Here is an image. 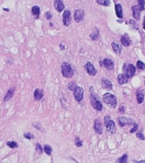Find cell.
Masks as SVG:
<instances>
[{
    "mask_svg": "<svg viewBox=\"0 0 145 163\" xmlns=\"http://www.w3.org/2000/svg\"><path fill=\"white\" fill-rule=\"evenodd\" d=\"M93 87L90 88V93H91V94H90V101H91V105H92V106H93L96 111H102V109H103V105H102V103L100 102L99 98L98 97V95L93 92Z\"/></svg>",
    "mask_w": 145,
    "mask_h": 163,
    "instance_id": "1",
    "label": "cell"
},
{
    "mask_svg": "<svg viewBox=\"0 0 145 163\" xmlns=\"http://www.w3.org/2000/svg\"><path fill=\"white\" fill-rule=\"evenodd\" d=\"M61 73L65 78H71L74 76V71L71 65L68 62H63L61 64Z\"/></svg>",
    "mask_w": 145,
    "mask_h": 163,
    "instance_id": "2",
    "label": "cell"
},
{
    "mask_svg": "<svg viewBox=\"0 0 145 163\" xmlns=\"http://www.w3.org/2000/svg\"><path fill=\"white\" fill-rule=\"evenodd\" d=\"M103 100H104V102H105V104H107L110 108L115 109L117 106V99L114 94L106 93L103 96Z\"/></svg>",
    "mask_w": 145,
    "mask_h": 163,
    "instance_id": "3",
    "label": "cell"
},
{
    "mask_svg": "<svg viewBox=\"0 0 145 163\" xmlns=\"http://www.w3.org/2000/svg\"><path fill=\"white\" fill-rule=\"evenodd\" d=\"M73 95L75 99L77 102H81L83 99V95H84V90L82 88H81L79 86H77L76 88V89L73 91Z\"/></svg>",
    "mask_w": 145,
    "mask_h": 163,
    "instance_id": "4",
    "label": "cell"
},
{
    "mask_svg": "<svg viewBox=\"0 0 145 163\" xmlns=\"http://www.w3.org/2000/svg\"><path fill=\"white\" fill-rule=\"evenodd\" d=\"M124 72L126 73V76L127 77H132L134 74L136 73V68L135 66L132 64H128V65H124Z\"/></svg>",
    "mask_w": 145,
    "mask_h": 163,
    "instance_id": "5",
    "label": "cell"
},
{
    "mask_svg": "<svg viewBox=\"0 0 145 163\" xmlns=\"http://www.w3.org/2000/svg\"><path fill=\"white\" fill-rule=\"evenodd\" d=\"M62 19H63V24L64 26H69L71 25V13L69 9L64 10Z\"/></svg>",
    "mask_w": 145,
    "mask_h": 163,
    "instance_id": "6",
    "label": "cell"
},
{
    "mask_svg": "<svg viewBox=\"0 0 145 163\" xmlns=\"http://www.w3.org/2000/svg\"><path fill=\"white\" fill-rule=\"evenodd\" d=\"M85 12L83 9H76L74 12V19L76 22H81L83 21Z\"/></svg>",
    "mask_w": 145,
    "mask_h": 163,
    "instance_id": "7",
    "label": "cell"
},
{
    "mask_svg": "<svg viewBox=\"0 0 145 163\" xmlns=\"http://www.w3.org/2000/svg\"><path fill=\"white\" fill-rule=\"evenodd\" d=\"M85 69L87 71V72L89 76L94 77L97 74V70L95 69V67L93 66V65L91 62H87L85 65Z\"/></svg>",
    "mask_w": 145,
    "mask_h": 163,
    "instance_id": "8",
    "label": "cell"
},
{
    "mask_svg": "<svg viewBox=\"0 0 145 163\" xmlns=\"http://www.w3.org/2000/svg\"><path fill=\"white\" fill-rule=\"evenodd\" d=\"M118 122H119V124L121 127H125V126H127L130 124H134V122L132 119L125 117V116H120L118 118Z\"/></svg>",
    "mask_w": 145,
    "mask_h": 163,
    "instance_id": "9",
    "label": "cell"
},
{
    "mask_svg": "<svg viewBox=\"0 0 145 163\" xmlns=\"http://www.w3.org/2000/svg\"><path fill=\"white\" fill-rule=\"evenodd\" d=\"M15 92H16V87H11L9 88L8 90L7 91L4 98V102H8V100H10L11 99L14 97V94H15Z\"/></svg>",
    "mask_w": 145,
    "mask_h": 163,
    "instance_id": "10",
    "label": "cell"
},
{
    "mask_svg": "<svg viewBox=\"0 0 145 163\" xmlns=\"http://www.w3.org/2000/svg\"><path fill=\"white\" fill-rule=\"evenodd\" d=\"M101 85H102V87H103L104 89H105L111 90L113 89L112 82L110 81L109 79L105 78V77H103V78L101 79Z\"/></svg>",
    "mask_w": 145,
    "mask_h": 163,
    "instance_id": "11",
    "label": "cell"
},
{
    "mask_svg": "<svg viewBox=\"0 0 145 163\" xmlns=\"http://www.w3.org/2000/svg\"><path fill=\"white\" fill-rule=\"evenodd\" d=\"M44 94H43V90L40 89H36L33 94V97L35 101H39L42 99L43 98Z\"/></svg>",
    "mask_w": 145,
    "mask_h": 163,
    "instance_id": "12",
    "label": "cell"
},
{
    "mask_svg": "<svg viewBox=\"0 0 145 163\" xmlns=\"http://www.w3.org/2000/svg\"><path fill=\"white\" fill-rule=\"evenodd\" d=\"M105 124V127H106V129L109 133H114L115 132V122L113 120H110L109 122H107Z\"/></svg>",
    "mask_w": 145,
    "mask_h": 163,
    "instance_id": "13",
    "label": "cell"
},
{
    "mask_svg": "<svg viewBox=\"0 0 145 163\" xmlns=\"http://www.w3.org/2000/svg\"><path fill=\"white\" fill-rule=\"evenodd\" d=\"M102 65L105 66L107 70H113L114 69V62H113L110 59H104L103 61H102Z\"/></svg>",
    "mask_w": 145,
    "mask_h": 163,
    "instance_id": "14",
    "label": "cell"
},
{
    "mask_svg": "<svg viewBox=\"0 0 145 163\" xmlns=\"http://www.w3.org/2000/svg\"><path fill=\"white\" fill-rule=\"evenodd\" d=\"M54 9H56V11L59 12V13H61L64 9V3L61 0H56V1H54Z\"/></svg>",
    "mask_w": 145,
    "mask_h": 163,
    "instance_id": "15",
    "label": "cell"
},
{
    "mask_svg": "<svg viewBox=\"0 0 145 163\" xmlns=\"http://www.w3.org/2000/svg\"><path fill=\"white\" fill-rule=\"evenodd\" d=\"M94 131L98 134H102L103 133V128H102V124L98 119H96L94 121Z\"/></svg>",
    "mask_w": 145,
    "mask_h": 163,
    "instance_id": "16",
    "label": "cell"
},
{
    "mask_svg": "<svg viewBox=\"0 0 145 163\" xmlns=\"http://www.w3.org/2000/svg\"><path fill=\"white\" fill-rule=\"evenodd\" d=\"M121 43H122V45L123 46H125V47H128L131 45V39H130V38H129V36L126 33V34H124L122 37H121Z\"/></svg>",
    "mask_w": 145,
    "mask_h": 163,
    "instance_id": "17",
    "label": "cell"
},
{
    "mask_svg": "<svg viewBox=\"0 0 145 163\" xmlns=\"http://www.w3.org/2000/svg\"><path fill=\"white\" fill-rule=\"evenodd\" d=\"M31 11H32V15L33 16H35L36 19H38V18H39V16H40L41 13V9L39 6H37V5L32 6Z\"/></svg>",
    "mask_w": 145,
    "mask_h": 163,
    "instance_id": "18",
    "label": "cell"
},
{
    "mask_svg": "<svg viewBox=\"0 0 145 163\" xmlns=\"http://www.w3.org/2000/svg\"><path fill=\"white\" fill-rule=\"evenodd\" d=\"M117 81L119 82V84H125L128 82V77L125 75V74H119L117 77Z\"/></svg>",
    "mask_w": 145,
    "mask_h": 163,
    "instance_id": "19",
    "label": "cell"
},
{
    "mask_svg": "<svg viewBox=\"0 0 145 163\" xmlns=\"http://www.w3.org/2000/svg\"><path fill=\"white\" fill-rule=\"evenodd\" d=\"M132 14H133V17L136 20H139L140 18V12L141 10L139 9V8L137 7V5H133L132 7Z\"/></svg>",
    "mask_w": 145,
    "mask_h": 163,
    "instance_id": "20",
    "label": "cell"
},
{
    "mask_svg": "<svg viewBox=\"0 0 145 163\" xmlns=\"http://www.w3.org/2000/svg\"><path fill=\"white\" fill-rule=\"evenodd\" d=\"M115 13H116V16L118 18H123V14H122V7H121V4H115Z\"/></svg>",
    "mask_w": 145,
    "mask_h": 163,
    "instance_id": "21",
    "label": "cell"
},
{
    "mask_svg": "<svg viewBox=\"0 0 145 163\" xmlns=\"http://www.w3.org/2000/svg\"><path fill=\"white\" fill-rule=\"evenodd\" d=\"M144 99V94L142 91H137V100L138 104H142Z\"/></svg>",
    "mask_w": 145,
    "mask_h": 163,
    "instance_id": "22",
    "label": "cell"
},
{
    "mask_svg": "<svg viewBox=\"0 0 145 163\" xmlns=\"http://www.w3.org/2000/svg\"><path fill=\"white\" fill-rule=\"evenodd\" d=\"M111 46H112V49L113 50H114V52H115L116 55H120V54H121V49L119 44H117V43H112Z\"/></svg>",
    "mask_w": 145,
    "mask_h": 163,
    "instance_id": "23",
    "label": "cell"
},
{
    "mask_svg": "<svg viewBox=\"0 0 145 163\" xmlns=\"http://www.w3.org/2000/svg\"><path fill=\"white\" fill-rule=\"evenodd\" d=\"M98 38H99V33H98V29L95 28V29H94V32L92 33V34L90 35V38L93 41H96L98 39Z\"/></svg>",
    "mask_w": 145,
    "mask_h": 163,
    "instance_id": "24",
    "label": "cell"
},
{
    "mask_svg": "<svg viewBox=\"0 0 145 163\" xmlns=\"http://www.w3.org/2000/svg\"><path fill=\"white\" fill-rule=\"evenodd\" d=\"M6 145L10 148V149H16L18 148L19 145H18V143L16 142V141H7L6 142Z\"/></svg>",
    "mask_w": 145,
    "mask_h": 163,
    "instance_id": "25",
    "label": "cell"
},
{
    "mask_svg": "<svg viewBox=\"0 0 145 163\" xmlns=\"http://www.w3.org/2000/svg\"><path fill=\"white\" fill-rule=\"evenodd\" d=\"M43 151H44L47 155L50 156V155H52L53 149H52V147L50 146V145H45L43 146Z\"/></svg>",
    "mask_w": 145,
    "mask_h": 163,
    "instance_id": "26",
    "label": "cell"
},
{
    "mask_svg": "<svg viewBox=\"0 0 145 163\" xmlns=\"http://www.w3.org/2000/svg\"><path fill=\"white\" fill-rule=\"evenodd\" d=\"M97 4L103 5V6H109L110 4V2L109 0H97Z\"/></svg>",
    "mask_w": 145,
    "mask_h": 163,
    "instance_id": "27",
    "label": "cell"
},
{
    "mask_svg": "<svg viewBox=\"0 0 145 163\" xmlns=\"http://www.w3.org/2000/svg\"><path fill=\"white\" fill-rule=\"evenodd\" d=\"M36 151H37V153L38 154V155H42V152H43V148L42 147L39 143H37V145H36Z\"/></svg>",
    "mask_w": 145,
    "mask_h": 163,
    "instance_id": "28",
    "label": "cell"
},
{
    "mask_svg": "<svg viewBox=\"0 0 145 163\" xmlns=\"http://www.w3.org/2000/svg\"><path fill=\"white\" fill-rule=\"evenodd\" d=\"M127 155H124L117 160L116 163H127Z\"/></svg>",
    "mask_w": 145,
    "mask_h": 163,
    "instance_id": "29",
    "label": "cell"
},
{
    "mask_svg": "<svg viewBox=\"0 0 145 163\" xmlns=\"http://www.w3.org/2000/svg\"><path fill=\"white\" fill-rule=\"evenodd\" d=\"M23 136H24L25 139H28V140H32V139H35L34 134H32V133H25L23 134Z\"/></svg>",
    "mask_w": 145,
    "mask_h": 163,
    "instance_id": "30",
    "label": "cell"
},
{
    "mask_svg": "<svg viewBox=\"0 0 145 163\" xmlns=\"http://www.w3.org/2000/svg\"><path fill=\"white\" fill-rule=\"evenodd\" d=\"M32 126H33L36 129H37L38 131L44 132V130H43V128H42V127L40 122H34V123H32Z\"/></svg>",
    "mask_w": 145,
    "mask_h": 163,
    "instance_id": "31",
    "label": "cell"
},
{
    "mask_svg": "<svg viewBox=\"0 0 145 163\" xmlns=\"http://www.w3.org/2000/svg\"><path fill=\"white\" fill-rule=\"evenodd\" d=\"M76 87H77V85H76V83L75 82H70L68 84V89H69V90H71V91H74V90L76 89Z\"/></svg>",
    "mask_w": 145,
    "mask_h": 163,
    "instance_id": "32",
    "label": "cell"
},
{
    "mask_svg": "<svg viewBox=\"0 0 145 163\" xmlns=\"http://www.w3.org/2000/svg\"><path fill=\"white\" fill-rule=\"evenodd\" d=\"M75 145L76 147H81L82 146V141L81 140L80 138L78 136H76L75 138Z\"/></svg>",
    "mask_w": 145,
    "mask_h": 163,
    "instance_id": "33",
    "label": "cell"
},
{
    "mask_svg": "<svg viewBox=\"0 0 145 163\" xmlns=\"http://www.w3.org/2000/svg\"><path fill=\"white\" fill-rule=\"evenodd\" d=\"M144 6H145V1L144 0H140V1H138V5H137V7L139 8V9L141 10V11H143V10H144Z\"/></svg>",
    "mask_w": 145,
    "mask_h": 163,
    "instance_id": "34",
    "label": "cell"
},
{
    "mask_svg": "<svg viewBox=\"0 0 145 163\" xmlns=\"http://www.w3.org/2000/svg\"><path fill=\"white\" fill-rule=\"evenodd\" d=\"M137 67L140 70H144L145 69V64L144 62H142L141 60H138L137 62Z\"/></svg>",
    "mask_w": 145,
    "mask_h": 163,
    "instance_id": "35",
    "label": "cell"
},
{
    "mask_svg": "<svg viewBox=\"0 0 145 163\" xmlns=\"http://www.w3.org/2000/svg\"><path fill=\"white\" fill-rule=\"evenodd\" d=\"M137 137L139 139H141V140H144V139H145V137L144 136V134H143L142 131H140V132H137Z\"/></svg>",
    "mask_w": 145,
    "mask_h": 163,
    "instance_id": "36",
    "label": "cell"
},
{
    "mask_svg": "<svg viewBox=\"0 0 145 163\" xmlns=\"http://www.w3.org/2000/svg\"><path fill=\"white\" fill-rule=\"evenodd\" d=\"M45 17H46V19H47L48 21H50V20L52 19V17H53V15H52V13H51L50 11H48V12H46V14H45Z\"/></svg>",
    "mask_w": 145,
    "mask_h": 163,
    "instance_id": "37",
    "label": "cell"
},
{
    "mask_svg": "<svg viewBox=\"0 0 145 163\" xmlns=\"http://www.w3.org/2000/svg\"><path fill=\"white\" fill-rule=\"evenodd\" d=\"M133 125H134V127L132 128V129H131V131H130V133H135V132L137 130V128H138V125H137V123H134Z\"/></svg>",
    "mask_w": 145,
    "mask_h": 163,
    "instance_id": "38",
    "label": "cell"
},
{
    "mask_svg": "<svg viewBox=\"0 0 145 163\" xmlns=\"http://www.w3.org/2000/svg\"><path fill=\"white\" fill-rule=\"evenodd\" d=\"M110 120V116H106L105 117V123H106L107 122H109Z\"/></svg>",
    "mask_w": 145,
    "mask_h": 163,
    "instance_id": "39",
    "label": "cell"
},
{
    "mask_svg": "<svg viewBox=\"0 0 145 163\" xmlns=\"http://www.w3.org/2000/svg\"><path fill=\"white\" fill-rule=\"evenodd\" d=\"M59 49H60V50H64V49H65V47L64 46V44L60 43V44H59Z\"/></svg>",
    "mask_w": 145,
    "mask_h": 163,
    "instance_id": "40",
    "label": "cell"
},
{
    "mask_svg": "<svg viewBox=\"0 0 145 163\" xmlns=\"http://www.w3.org/2000/svg\"><path fill=\"white\" fill-rule=\"evenodd\" d=\"M134 162L135 163H145V160H143V161H134Z\"/></svg>",
    "mask_w": 145,
    "mask_h": 163,
    "instance_id": "41",
    "label": "cell"
},
{
    "mask_svg": "<svg viewBox=\"0 0 145 163\" xmlns=\"http://www.w3.org/2000/svg\"><path fill=\"white\" fill-rule=\"evenodd\" d=\"M124 111H125V110H124V107H123V106H121V110H120V112H121V113H124Z\"/></svg>",
    "mask_w": 145,
    "mask_h": 163,
    "instance_id": "42",
    "label": "cell"
},
{
    "mask_svg": "<svg viewBox=\"0 0 145 163\" xmlns=\"http://www.w3.org/2000/svg\"><path fill=\"white\" fill-rule=\"evenodd\" d=\"M143 26H144V29L145 30V16L144 17V24H143Z\"/></svg>",
    "mask_w": 145,
    "mask_h": 163,
    "instance_id": "43",
    "label": "cell"
},
{
    "mask_svg": "<svg viewBox=\"0 0 145 163\" xmlns=\"http://www.w3.org/2000/svg\"><path fill=\"white\" fill-rule=\"evenodd\" d=\"M3 10H4V11H9V9L4 8V9H3Z\"/></svg>",
    "mask_w": 145,
    "mask_h": 163,
    "instance_id": "44",
    "label": "cell"
},
{
    "mask_svg": "<svg viewBox=\"0 0 145 163\" xmlns=\"http://www.w3.org/2000/svg\"><path fill=\"white\" fill-rule=\"evenodd\" d=\"M49 26H50V27H53V26H54V24H53L52 22H49Z\"/></svg>",
    "mask_w": 145,
    "mask_h": 163,
    "instance_id": "45",
    "label": "cell"
}]
</instances>
